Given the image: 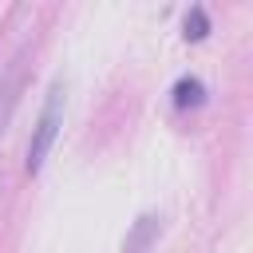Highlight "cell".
<instances>
[{
  "label": "cell",
  "mask_w": 253,
  "mask_h": 253,
  "mask_svg": "<svg viewBox=\"0 0 253 253\" xmlns=\"http://www.w3.org/2000/svg\"><path fill=\"white\" fill-rule=\"evenodd\" d=\"M182 28H186L182 36H186L190 43H202V40L210 36V16H206V8H202V4H194V8L186 12V20H182Z\"/></svg>",
  "instance_id": "3957f363"
},
{
  "label": "cell",
  "mask_w": 253,
  "mask_h": 253,
  "mask_svg": "<svg viewBox=\"0 0 253 253\" xmlns=\"http://www.w3.org/2000/svg\"><path fill=\"white\" fill-rule=\"evenodd\" d=\"M59 126H63V87L55 83L47 91V103H43V111L36 119V130H32V142H28V174H40L43 170V158H47Z\"/></svg>",
  "instance_id": "6da1fadb"
},
{
  "label": "cell",
  "mask_w": 253,
  "mask_h": 253,
  "mask_svg": "<svg viewBox=\"0 0 253 253\" xmlns=\"http://www.w3.org/2000/svg\"><path fill=\"white\" fill-rule=\"evenodd\" d=\"M170 99H174L178 111H198V107H206V83H202L198 75H182V79L174 83Z\"/></svg>",
  "instance_id": "7a4b0ae2"
}]
</instances>
